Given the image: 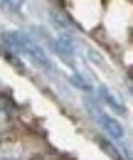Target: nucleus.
<instances>
[{"instance_id":"3","label":"nucleus","mask_w":133,"mask_h":160,"mask_svg":"<svg viewBox=\"0 0 133 160\" xmlns=\"http://www.w3.org/2000/svg\"><path fill=\"white\" fill-rule=\"evenodd\" d=\"M96 94H99V99H101V103H104V106H109L111 111H116V113H123V111H126V106H123L121 101L116 99V96L111 94V91H109V89H104V86H99V89H96Z\"/></svg>"},{"instance_id":"4","label":"nucleus","mask_w":133,"mask_h":160,"mask_svg":"<svg viewBox=\"0 0 133 160\" xmlns=\"http://www.w3.org/2000/svg\"><path fill=\"white\" fill-rule=\"evenodd\" d=\"M69 84H72V86H76V89H81L84 94H94V86H91L89 81H84L81 77H76V74H72V77H69Z\"/></svg>"},{"instance_id":"1","label":"nucleus","mask_w":133,"mask_h":160,"mask_svg":"<svg viewBox=\"0 0 133 160\" xmlns=\"http://www.w3.org/2000/svg\"><path fill=\"white\" fill-rule=\"evenodd\" d=\"M3 40H5V44H10L15 52H20L22 57H27V59L35 64V67L47 69V72H54L52 59H49V57L39 49L37 44H35V40H32V37H27V35H22V32H5V35H3Z\"/></svg>"},{"instance_id":"7","label":"nucleus","mask_w":133,"mask_h":160,"mask_svg":"<svg viewBox=\"0 0 133 160\" xmlns=\"http://www.w3.org/2000/svg\"><path fill=\"white\" fill-rule=\"evenodd\" d=\"M8 118V111H5V106H3V103H0V123H3V121Z\"/></svg>"},{"instance_id":"6","label":"nucleus","mask_w":133,"mask_h":160,"mask_svg":"<svg viewBox=\"0 0 133 160\" xmlns=\"http://www.w3.org/2000/svg\"><path fill=\"white\" fill-rule=\"evenodd\" d=\"M5 5H8L10 10H15V12H18L20 8H22V0H5Z\"/></svg>"},{"instance_id":"5","label":"nucleus","mask_w":133,"mask_h":160,"mask_svg":"<svg viewBox=\"0 0 133 160\" xmlns=\"http://www.w3.org/2000/svg\"><path fill=\"white\" fill-rule=\"evenodd\" d=\"M101 145H104V150H109V153L114 155V160H123V158H121V153L116 150V145H114V143H109V140H101Z\"/></svg>"},{"instance_id":"2","label":"nucleus","mask_w":133,"mask_h":160,"mask_svg":"<svg viewBox=\"0 0 133 160\" xmlns=\"http://www.w3.org/2000/svg\"><path fill=\"white\" fill-rule=\"evenodd\" d=\"M84 103L89 106L91 116L99 121V126H101V128L106 131V136H109V138L118 140V143H123V140H126V131H123V126H121V123H118V121H116L111 113L101 111V108H99V103L94 101V96H91V94H86V101H84Z\"/></svg>"}]
</instances>
